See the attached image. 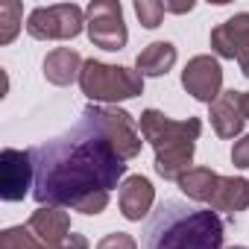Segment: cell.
<instances>
[{"label": "cell", "mask_w": 249, "mask_h": 249, "mask_svg": "<svg viewBox=\"0 0 249 249\" xmlns=\"http://www.w3.org/2000/svg\"><path fill=\"white\" fill-rule=\"evenodd\" d=\"M36 164L33 196L38 205L71 208L97 217L108 208V194L126 176V161L114 150L94 103L73 126L30 150Z\"/></svg>", "instance_id": "cell-1"}, {"label": "cell", "mask_w": 249, "mask_h": 249, "mask_svg": "<svg viewBox=\"0 0 249 249\" xmlns=\"http://www.w3.org/2000/svg\"><path fill=\"white\" fill-rule=\"evenodd\" d=\"M223 237L226 223L217 211L164 199L144 226L141 249H223Z\"/></svg>", "instance_id": "cell-2"}, {"label": "cell", "mask_w": 249, "mask_h": 249, "mask_svg": "<svg viewBox=\"0 0 249 249\" xmlns=\"http://www.w3.org/2000/svg\"><path fill=\"white\" fill-rule=\"evenodd\" d=\"M138 126H141V138L156 150V173L167 182H179L194 164V150L202 132V120L199 117L173 120L159 108H147L138 117Z\"/></svg>", "instance_id": "cell-3"}, {"label": "cell", "mask_w": 249, "mask_h": 249, "mask_svg": "<svg viewBox=\"0 0 249 249\" xmlns=\"http://www.w3.org/2000/svg\"><path fill=\"white\" fill-rule=\"evenodd\" d=\"M82 94L97 106H117L120 100H132L144 94V76L123 65H106L97 59H85L79 73Z\"/></svg>", "instance_id": "cell-4"}, {"label": "cell", "mask_w": 249, "mask_h": 249, "mask_svg": "<svg viewBox=\"0 0 249 249\" xmlns=\"http://www.w3.org/2000/svg\"><path fill=\"white\" fill-rule=\"evenodd\" d=\"M85 27V12L76 3L38 6L27 18V33L38 41H68L76 38Z\"/></svg>", "instance_id": "cell-5"}, {"label": "cell", "mask_w": 249, "mask_h": 249, "mask_svg": "<svg viewBox=\"0 0 249 249\" xmlns=\"http://www.w3.org/2000/svg\"><path fill=\"white\" fill-rule=\"evenodd\" d=\"M85 30L94 47L117 53L126 47L129 30L123 24V6L117 0H91L85 9Z\"/></svg>", "instance_id": "cell-6"}, {"label": "cell", "mask_w": 249, "mask_h": 249, "mask_svg": "<svg viewBox=\"0 0 249 249\" xmlns=\"http://www.w3.org/2000/svg\"><path fill=\"white\" fill-rule=\"evenodd\" d=\"M36 188V164L30 150L6 147L0 153V196L3 202H21Z\"/></svg>", "instance_id": "cell-7"}, {"label": "cell", "mask_w": 249, "mask_h": 249, "mask_svg": "<svg viewBox=\"0 0 249 249\" xmlns=\"http://www.w3.org/2000/svg\"><path fill=\"white\" fill-rule=\"evenodd\" d=\"M211 50L220 59H237L240 73L249 79V12H237L211 30Z\"/></svg>", "instance_id": "cell-8"}, {"label": "cell", "mask_w": 249, "mask_h": 249, "mask_svg": "<svg viewBox=\"0 0 249 249\" xmlns=\"http://www.w3.org/2000/svg\"><path fill=\"white\" fill-rule=\"evenodd\" d=\"M182 88L199 100V103H214L223 94V68L214 56H194L185 71H182Z\"/></svg>", "instance_id": "cell-9"}, {"label": "cell", "mask_w": 249, "mask_h": 249, "mask_svg": "<svg viewBox=\"0 0 249 249\" xmlns=\"http://www.w3.org/2000/svg\"><path fill=\"white\" fill-rule=\"evenodd\" d=\"M27 229L47 246L56 249L68 234H71V214L65 208H53V205H38L33 211V217L27 220Z\"/></svg>", "instance_id": "cell-10"}, {"label": "cell", "mask_w": 249, "mask_h": 249, "mask_svg": "<svg viewBox=\"0 0 249 249\" xmlns=\"http://www.w3.org/2000/svg\"><path fill=\"white\" fill-rule=\"evenodd\" d=\"M117 202H120V214L132 220V223H141L153 202H156V188L147 176H129V179H123L120 185V194H117Z\"/></svg>", "instance_id": "cell-11"}, {"label": "cell", "mask_w": 249, "mask_h": 249, "mask_svg": "<svg viewBox=\"0 0 249 249\" xmlns=\"http://www.w3.org/2000/svg\"><path fill=\"white\" fill-rule=\"evenodd\" d=\"M211 126L220 138H234L240 135L243 123H246V111H243V100L240 91H223L214 103H211Z\"/></svg>", "instance_id": "cell-12"}, {"label": "cell", "mask_w": 249, "mask_h": 249, "mask_svg": "<svg viewBox=\"0 0 249 249\" xmlns=\"http://www.w3.org/2000/svg\"><path fill=\"white\" fill-rule=\"evenodd\" d=\"M82 56L71 47H56L47 53L44 59V79L50 85H71V82H79V73H82Z\"/></svg>", "instance_id": "cell-13"}, {"label": "cell", "mask_w": 249, "mask_h": 249, "mask_svg": "<svg viewBox=\"0 0 249 249\" xmlns=\"http://www.w3.org/2000/svg\"><path fill=\"white\" fill-rule=\"evenodd\" d=\"M211 211H226V214H237V211H246L249 208V179L243 176H220L217 182V191L211 196Z\"/></svg>", "instance_id": "cell-14"}, {"label": "cell", "mask_w": 249, "mask_h": 249, "mask_svg": "<svg viewBox=\"0 0 249 249\" xmlns=\"http://www.w3.org/2000/svg\"><path fill=\"white\" fill-rule=\"evenodd\" d=\"M173 65H176V47L170 41H153L135 59V71L141 76H164Z\"/></svg>", "instance_id": "cell-15"}, {"label": "cell", "mask_w": 249, "mask_h": 249, "mask_svg": "<svg viewBox=\"0 0 249 249\" xmlns=\"http://www.w3.org/2000/svg\"><path fill=\"white\" fill-rule=\"evenodd\" d=\"M217 182L220 176L211 170V167H191L182 179H179V188L188 199L194 202H211L214 191H217Z\"/></svg>", "instance_id": "cell-16"}, {"label": "cell", "mask_w": 249, "mask_h": 249, "mask_svg": "<svg viewBox=\"0 0 249 249\" xmlns=\"http://www.w3.org/2000/svg\"><path fill=\"white\" fill-rule=\"evenodd\" d=\"M21 15H24V6L18 0H3V3H0V44H9L18 36Z\"/></svg>", "instance_id": "cell-17"}, {"label": "cell", "mask_w": 249, "mask_h": 249, "mask_svg": "<svg viewBox=\"0 0 249 249\" xmlns=\"http://www.w3.org/2000/svg\"><path fill=\"white\" fill-rule=\"evenodd\" d=\"M0 249H47L27 226H9L0 231Z\"/></svg>", "instance_id": "cell-18"}, {"label": "cell", "mask_w": 249, "mask_h": 249, "mask_svg": "<svg viewBox=\"0 0 249 249\" xmlns=\"http://www.w3.org/2000/svg\"><path fill=\"white\" fill-rule=\"evenodd\" d=\"M135 15L147 30H156L164 18V3H159V0H135Z\"/></svg>", "instance_id": "cell-19"}, {"label": "cell", "mask_w": 249, "mask_h": 249, "mask_svg": "<svg viewBox=\"0 0 249 249\" xmlns=\"http://www.w3.org/2000/svg\"><path fill=\"white\" fill-rule=\"evenodd\" d=\"M97 249H138V240L126 231H111V234L100 237Z\"/></svg>", "instance_id": "cell-20"}, {"label": "cell", "mask_w": 249, "mask_h": 249, "mask_svg": "<svg viewBox=\"0 0 249 249\" xmlns=\"http://www.w3.org/2000/svg\"><path fill=\"white\" fill-rule=\"evenodd\" d=\"M231 164L240 167V170L249 167V135H243L240 141H234V147H231Z\"/></svg>", "instance_id": "cell-21"}, {"label": "cell", "mask_w": 249, "mask_h": 249, "mask_svg": "<svg viewBox=\"0 0 249 249\" xmlns=\"http://www.w3.org/2000/svg\"><path fill=\"white\" fill-rule=\"evenodd\" d=\"M88 246H91V243H88V237H85V234L71 231V234H68V237L56 246V249H88Z\"/></svg>", "instance_id": "cell-22"}, {"label": "cell", "mask_w": 249, "mask_h": 249, "mask_svg": "<svg viewBox=\"0 0 249 249\" xmlns=\"http://www.w3.org/2000/svg\"><path fill=\"white\" fill-rule=\"evenodd\" d=\"M191 9H194V0H188V3H164V12H176V15L191 12Z\"/></svg>", "instance_id": "cell-23"}, {"label": "cell", "mask_w": 249, "mask_h": 249, "mask_svg": "<svg viewBox=\"0 0 249 249\" xmlns=\"http://www.w3.org/2000/svg\"><path fill=\"white\" fill-rule=\"evenodd\" d=\"M226 249H246V246H226Z\"/></svg>", "instance_id": "cell-24"}]
</instances>
